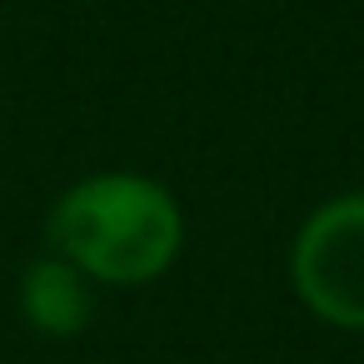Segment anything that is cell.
<instances>
[{"label": "cell", "mask_w": 364, "mask_h": 364, "mask_svg": "<svg viewBox=\"0 0 364 364\" xmlns=\"http://www.w3.org/2000/svg\"><path fill=\"white\" fill-rule=\"evenodd\" d=\"M21 314L36 334L70 339L90 324V279L50 250V255L31 259L21 274Z\"/></svg>", "instance_id": "3957f363"}, {"label": "cell", "mask_w": 364, "mask_h": 364, "mask_svg": "<svg viewBox=\"0 0 364 364\" xmlns=\"http://www.w3.org/2000/svg\"><path fill=\"white\" fill-rule=\"evenodd\" d=\"M299 304L349 334H364V190L324 200L289 245Z\"/></svg>", "instance_id": "7a4b0ae2"}, {"label": "cell", "mask_w": 364, "mask_h": 364, "mask_svg": "<svg viewBox=\"0 0 364 364\" xmlns=\"http://www.w3.org/2000/svg\"><path fill=\"white\" fill-rule=\"evenodd\" d=\"M185 245L180 200L130 170H105L70 185L50 210V250L70 259L90 284H150Z\"/></svg>", "instance_id": "6da1fadb"}]
</instances>
